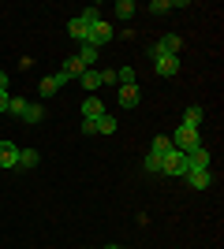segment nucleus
<instances>
[{
	"mask_svg": "<svg viewBox=\"0 0 224 249\" xmlns=\"http://www.w3.org/2000/svg\"><path fill=\"white\" fill-rule=\"evenodd\" d=\"M86 30H90V22H86L82 15H75V19H67V34H71L75 41H82V45H86Z\"/></svg>",
	"mask_w": 224,
	"mask_h": 249,
	"instance_id": "obj_9",
	"label": "nucleus"
},
{
	"mask_svg": "<svg viewBox=\"0 0 224 249\" xmlns=\"http://www.w3.org/2000/svg\"><path fill=\"white\" fill-rule=\"evenodd\" d=\"M0 112H8V93H0Z\"/></svg>",
	"mask_w": 224,
	"mask_h": 249,
	"instance_id": "obj_27",
	"label": "nucleus"
},
{
	"mask_svg": "<svg viewBox=\"0 0 224 249\" xmlns=\"http://www.w3.org/2000/svg\"><path fill=\"white\" fill-rule=\"evenodd\" d=\"M101 115H105V104L97 101V97L82 101V119H101Z\"/></svg>",
	"mask_w": 224,
	"mask_h": 249,
	"instance_id": "obj_15",
	"label": "nucleus"
},
{
	"mask_svg": "<svg viewBox=\"0 0 224 249\" xmlns=\"http://www.w3.org/2000/svg\"><path fill=\"white\" fill-rule=\"evenodd\" d=\"M142 171H146V175H161V156L149 153L146 160H142Z\"/></svg>",
	"mask_w": 224,
	"mask_h": 249,
	"instance_id": "obj_24",
	"label": "nucleus"
},
{
	"mask_svg": "<svg viewBox=\"0 0 224 249\" xmlns=\"http://www.w3.org/2000/svg\"><path fill=\"white\" fill-rule=\"evenodd\" d=\"M82 71H86V67L79 63V56H67V60H64V67H60V74H64L67 82H71V78H79Z\"/></svg>",
	"mask_w": 224,
	"mask_h": 249,
	"instance_id": "obj_13",
	"label": "nucleus"
},
{
	"mask_svg": "<svg viewBox=\"0 0 224 249\" xmlns=\"http://www.w3.org/2000/svg\"><path fill=\"white\" fill-rule=\"evenodd\" d=\"M180 8H187L183 0H149V11H153V15H168V11H180Z\"/></svg>",
	"mask_w": 224,
	"mask_h": 249,
	"instance_id": "obj_10",
	"label": "nucleus"
},
{
	"mask_svg": "<svg viewBox=\"0 0 224 249\" xmlns=\"http://www.w3.org/2000/svg\"><path fill=\"white\" fill-rule=\"evenodd\" d=\"M135 11H139V8H135V0H120V4H116V19H123V22H127L131 15H135Z\"/></svg>",
	"mask_w": 224,
	"mask_h": 249,
	"instance_id": "obj_23",
	"label": "nucleus"
},
{
	"mask_svg": "<svg viewBox=\"0 0 224 249\" xmlns=\"http://www.w3.org/2000/svg\"><path fill=\"white\" fill-rule=\"evenodd\" d=\"M108 41H112V22H105V19L90 22V30H86V45L101 49V45H108Z\"/></svg>",
	"mask_w": 224,
	"mask_h": 249,
	"instance_id": "obj_3",
	"label": "nucleus"
},
{
	"mask_svg": "<svg viewBox=\"0 0 224 249\" xmlns=\"http://www.w3.org/2000/svg\"><path fill=\"white\" fill-rule=\"evenodd\" d=\"M187 171H209V149L198 145L187 153Z\"/></svg>",
	"mask_w": 224,
	"mask_h": 249,
	"instance_id": "obj_4",
	"label": "nucleus"
},
{
	"mask_svg": "<svg viewBox=\"0 0 224 249\" xmlns=\"http://www.w3.org/2000/svg\"><path fill=\"white\" fill-rule=\"evenodd\" d=\"M79 63H82L86 71H94V67H97V49H94V45H82V49H79Z\"/></svg>",
	"mask_w": 224,
	"mask_h": 249,
	"instance_id": "obj_17",
	"label": "nucleus"
},
{
	"mask_svg": "<svg viewBox=\"0 0 224 249\" xmlns=\"http://www.w3.org/2000/svg\"><path fill=\"white\" fill-rule=\"evenodd\" d=\"M94 126H97V134H116V115H101V119H94Z\"/></svg>",
	"mask_w": 224,
	"mask_h": 249,
	"instance_id": "obj_21",
	"label": "nucleus"
},
{
	"mask_svg": "<svg viewBox=\"0 0 224 249\" xmlns=\"http://www.w3.org/2000/svg\"><path fill=\"white\" fill-rule=\"evenodd\" d=\"M26 104H30V101H22V97H8V112L11 115H22V112H26Z\"/></svg>",
	"mask_w": 224,
	"mask_h": 249,
	"instance_id": "obj_25",
	"label": "nucleus"
},
{
	"mask_svg": "<svg viewBox=\"0 0 224 249\" xmlns=\"http://www.w3.org/2000/svg\"><path fill=\"white\" fill-rule=\"evenodd\" d=\"M149 153H153V156H168L172 153V138L168 134H157L153 142H149Z\"/></svg>",
	"mask_w": 224,
	"mask_h": 249,
	"instance_id": "obj_16",
	"label": "nucleus"
},
{
	"mask_svg": "<svg viewBox=\"0 0 224 249\" xmlns=\"http://www.w3.org/2000/svg\"><path fill=\"white\" fill-rule=\"evenodd\" d=\"M0 167H8V171L19 167V145L15 142H0Z\"/></svg>",
	"mask_w": 224,
	"mask_h": 249,
	"instance_id": "obj_5",
	"label": "nucleus"
},
{
	"mask_svg": "<svg viewBox=\"0 0 224 249\" xmlns=\"http://www.w3.org/2000/svg\"><path fill=\"white\" fill-rule=\"evenodd\" d=\"M19 119H22V123H41V119H45V108H41V104H26V112H22Z\"/></svg>",
	"mask_w": 224,
	"mask_h": 249,
	"instance_id": "obj_22",
	"label": "nucleus"
},
{
	"mask_svg": "<svg viewBox=\"0 0 224 249\" xmlns=\"http://www.w3.org/2000/svg\"><path fill=\"white\" fill-rule=\"evenodd\" d=\"M56 89H60V78H56V74H49V78L38 82V93L41 97H56Z\"/></svg>",
	"mask_w": 224,
	"mask_h": 249,
	"instance_id": "obj_20",
	"label": "nucleus"
},
{
	"mask_svg": "<svg viewBox=\"0 0 224 249\" xmlns=\"http://www.w3.org/2000/svg\"><path fill=\"white\" fill-rule=\"evenodd\" d=\"M153 63H157V74H161V78L180 74V56H161V60H153Z\"/></svg>",
	"mask_w": 224,
	"mask_h": 249,
	"instance_id": "obj_8",
	"label": "nucleus"
},
{
	"mask_svg": "<svg viewBox=\"0 0 224 249\" xmlns=\"http://www.w3.org/2000/svg\"><path fill=\"white\" fill-rule=\"evenodd\" d=\"M105 249H123V246H105Z\"/></svg>",
	"mask_w": 224,
	"mask_h": 249,
	"instance_id": "obj_28",
	"label": "nucleus"
},
{
	"mask_svg": "<svg viewBox=\"0 0 224 249\" xmlns=\"http://www.w3.org/2000/svg\"><path fill=\"white\" fill-rule=\"evenodd\" d=\"M168 138H172V149H180L183 156L191 153V149L202 145V130H198V126H187V123H180V130L168 134Z\"/></svg>",
	"mask_w": 224,
	"mask_h": 249,
	"instance_id": "obj_1",
	"label": "nucleus"
},
{
	"mask_svg": "<svg viewBox=\"0 0 224 249\" xmlns=\"http://www.w3.org/2000/svg\"><path fill=\"white\" fill-rule=\"evenodd\" d=\"M161 52H164V56H180V49H183V41H180V34H164V37H161Z\"/></svg>",
	"mask_w": 224,
	"mask_h": 249,
	"instance_id": "obj_12",
	"label": "nucleus"
},
{
	"mask_svg": "<svg viewBox=\"0 0 224 249\" xmlns=\"http://www.w3.org/2000/svg\"><path fill=\"white\" fill-rule=\"evenodd\" d=\"M79 82H82V89H90V93H97V89H101V71H82L79 74Z\"/></svg>",
	"mask_w": 224,
	"mask_h": 249,
	"instance_id": "obj_14",
	"label": "nucleus"
},
{
	"mask_svg": "<svg viewBox=\"0 0 224 249\" xmlns=\"http://www.w3.org/2000/svg\"><path fill=\"white\" fill-rule=\"evenodd\" d=\"M202 119H205V108H202V104H187V112H183V123H187V126H198V130H202Z\"/></svg>",
	"mask_w": 224,
	"mask_h": 249,
	"instance_id": "obj_11",
	"label": "nucleus"
},
{
	"mask_svg": "<svg viewBox=\"0 0 224 249\" xmlns=\"http://www.w3.org/2000/svg\"><path fill=\"white\" fill-rule=\"evenodd\" d=\"M0 93H8V71H0Z\"/></svg>",
	"mask_w": 224,
	"mask_h": 249,
	"instance_id": "obj_26",
	"label": "nucleus"
},
{
	"mask_svg": "<svg viewBox=\"0 0 224 249\" xmlns=\"http://www.w3.org/2000/svg\"><path fill=\"white\" fill-rule=\"evenodd\" d=\"M116 101H120V108H139V86H120V93H116Z\"/></svg>",
	"mask_w": 224,
	"mask_h": 249,
	"instance_id": "obj_7",
	"label": "nucleus"
},
{
	"mask_svg": "<svg viewBox=\"0 0 224 249\" xmlns=\"http://www.w3.org/2000/svg\"><path fill=\"white\" fill-rule=\"evenodd\" d=\"M116 86H139L135 67H116Z\"/></svg>",
	"mask_w": 224,
	"mask_h": 249,
	"instance_id": "obj_19",
	"label": "nucleus"
},
{
	"mask_svg": "<svg viewBox=\"0 0 224 249\" xmlns=\"http://www.w3.org/2000/svg\"><path fill=\"white\" fill-rule=\"evenodd\" d=\"M183 178H187V186H191V190H209V186H213V171H187Z\"/></svg>",
	"mask_w": 224,
	"mask_h": 249,
	"instance_id": "obj_6",
	"label": "nucleus"
},
{
	"mask_svg": "<svg viewBox=\"0 0 224 249\" xmlns=\"http://www.w3.org/2000/svg\"><path fill=\"white\" fill-rule=\"evenodd\" d=\"M38 160H41V156H38V149H19V167H22V171L38 167Z\"/></svg>",
	"mask_w": 224,
	"mask_h": 249,
	"instance_id": "obj_18",
	"label": "nucleus"
},
{
	"mask_svg": "<svg viewBox=\"0 0 224 249\" xmlns=\"http://www.w3.org/2000/svg\"><path fill=\"white\" fill-rule=\"evenodd\" d=\"M161 175H172V178H183L187 175V156L180 149H172L168 156H161Z\"/></svg>",
	"mask_w": 224,
	"mask_h": 249,
	"instance_id": "obj_2",
	"label": "nucleus"
}]
</instances>
